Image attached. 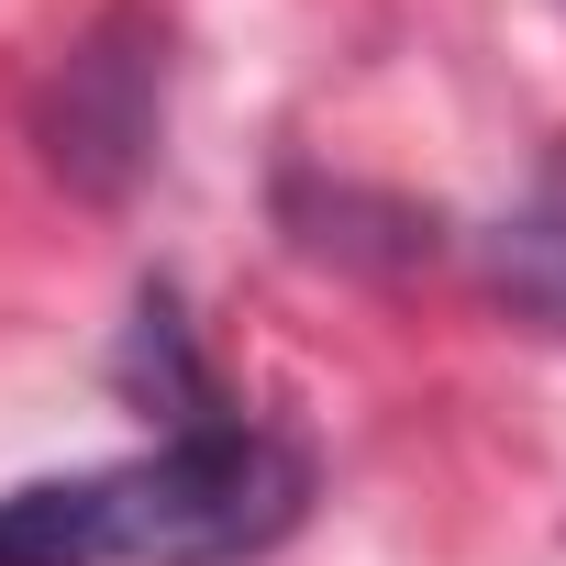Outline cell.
Wrapping results in <instances>:
<instances>
[{
  "label": "cell",
  "instance_id": "cell-2",
  "mask_svg": "<svg viewBox=\"0 0 566 566\" xmlns=\"http://www.w3.org/2000/svg\"><path fill=\"white\" fill-rule=\"evenodd\" d=\"M145 145H156V45H145L134 23H101V34L67 56L56 101H45V156H56L78 189H123V178L145 167Z\"/></svg>",
  "mask_w": 566,
  "mask_h": 566
},
{
  "label": "cell",
  "instance_id": "cell-1",
  "mask_svg": "<svg viewBox=\"0 0 566 566\" xmlns=\"http://www.w3.org/2000/svg\"><path fill=\"white\" fill-rule=\"evenodd\" d=\"M312 511V455L266 422H178L145 455L0 489V566H244Z\"/></svg>",
  "mask_w": 566,
  "mask_h": 566
},
{
  "label": "cell",
  "instance_id": "cell-3",
  "mask_svg": "<svg viewBox=\"0 0 566 566\" xmlns=\"http://www.w3.org/2000/svg\"><path fill=\"white\" fill-rule=\"evenodd\" d=\"M489 277H500L511 312H533V323L566 334V156H555V167L533 178V200L489 233Z\"/></svg>",
  "mask_w": 566,
  "mask_h": 566
}]
</instances>
